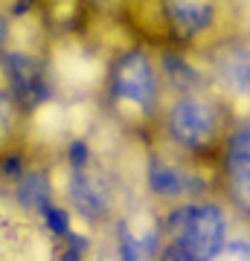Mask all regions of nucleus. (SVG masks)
Segmentation results:
<instances>
[{
    "mask_svg": "<svg viewBox=\"0 0 250 261\" xmlns=\"http://www.w3.org/2000/svg\"><path fill=\"white\" fill-rule=\"evenodd\" d=\"M154 125H160L177 160L221 163L224 145L236 128V119H233V105L215 87L213 90H195V87L172 90L166 84Z\"/></svg>",
    "mask_w": 250,
    "mask_h": 261,
    "instance_id": "nucleus-1",
    "label": "nucleus"
},
{
    "mask_svg": "<svg viewBox=\"0 0 250 261\" xmlns=\"http://www.w3.org/2000/svg\"><path fill=\"white\" fill-rule=\"evenodd\" d=\"M113 113L125 125H154L166 93V79L148 49L122 53L102 79Z\"/></svg>",
    "mask_w": 250,
    "mask_h": 261,
    "instance_id": "nucleus-2",
    "label": "nucleus"
},
{
    "mask_svg": "<svg viewBox=\"0 0 250 261\" xmlns=\"http://www.w3.org/2000/svg\"><path fill=\"white\" fill-rule=\"evenodd\" d=\"M230 241V218L218 200H189L172 209L166 261H215Z\"/></svg>",
    "mask_w": 250,
    "mask_h": 261,
    "instance_id": "nucleus-3",
    "label": "nucleus"
},
{
    "mask_svg": "<svg viewBox=\"0 0 250 261\" xmlns=\"http://www.w3.org/2000/svg\"><path fill=\"white\" fill-rule=\"evenodd\" d=\"M163 23L177 41H204L221 20V0H157Z\"/></svg>",
    "mask_w": 250,
    "mask_h": 261,
    "instance_id": "nucleus-4",
    "label": "nucleus"
},
{
    "mask_svg": "<svg viewBox=\"0 0 250 261\" xmlns=\"http://www.w3.org/2000/svg\"><path fill=\"white\" fill-rule=\"evenodd\" d=\"M218 166L224 168L236 203L250 209V128H239V125L233 128Z\"/></svg>",
    "mask_w": 250,
    "mask_h": 261,
    "instance_id": "nucleus-5",
    "label": "nucleus"
},
{
    "mask_svg": "<svg viewBox=\"0 0 250 261\" xmlns=\"http://www.w3.org/2000/svg\"><path fill=\"white\" fill-rule=\"evenodd\" d=\"M215 90L230 102L236 96H250V47L233 44L215 53Z\"/></svg>",
    "mask_w": 250,
    "mask_h": 261,
    "instance_id": "nucleus-6",
    "label": "nucleus"
},
{
    "mask_svg": "<svg viewBox=\"0 0 250 261\" xmlns=\"http://www.w3.org/2000/svg\"><path fill=\"white\" fill-rule=\"evenodd\" d=\"M18 105H15V99H12V93H6V90H0V140H6L12 134H15V128H18Z\"/></svg>",
    "mask_w": 250,
    "mask_h": 261,
    "instance_id": "nucleus-7",
    "label": "nucleus"
}]
</instances>
